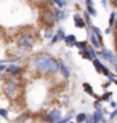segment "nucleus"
<instances>
[{
	"mask_svg": "<svg viewBox=\"0 0 117 123\" xmlns=\"http://www.w3.org/2000/svg\"><path fill=\"white\" fill-rule=\"evenodd\" d=\"M61 118H63V112H61L59 107H51V109L42 117V120L45 123H58Z\"/></svg>",
	"mask_w": 117,
	"mask_h": 123,
	"instance_id": "nucleus-1",
	"label": "nucleus"
},
{
	"mask_svg": "<svg viewBox=\"0 0 117 123\" xmlns=\"http://www.w3.org/2000/svg\"><path fill=\"white\" fill-rule=\"evenodd\" d=\"M98 56L99 58H103L104 61H106V62H109V64H117V61H116V56L112 55V53H111V51H108L106 50V48H101V50L98 51Z\"/></svg>",
	"mask_w": 117,
	"mask_h": 123,
	"instance_id": "nucleus-2",
	"label": "nucleus"
},
{
	"mask_svg": "<svg viewBox=\"0 0 117 123\" xmlns=\"http://www.w3.org/2000/svg\"><path fill=\"white\" fill-rule=\"evenodd\" d=\"M59 75L63 77V80H69L71 77V69L64 61H59Z\"/></svg>",
	"mask_w": 117,
	"mask_h": 123,
	"instance_id": "nucleus-3",
	"label": "nucleus"
},
{
	"mask_svg": "<svg viewBox=\"0 0 117 123\" xmlns=\"http://www.w3.org/2000/svg\"><path fill=\"white\" fill-rule=\"evenodd\" d=\"M90 43H91V46H93L95 50H101V48H103V43H101V37L96 35L95 32H91V35H90Z\"/></svg>",
	"mask_w": 117,
	"mask_h": 123,
	"instance_id": "nucleus-4",
	"label": "nucleus"
},
{
	"mask_svg": "<svg viewBox=\"0 0 117 123\" xmlns=\"http://www.w3.org/2000/svg\"><path fill=\"white\" fill-rule=\"evenodd\" d=\"M91 117H93V120L96 123H99L101 120H103V112H101L99 109H95V112H93V115H91Z\"/></svg>",
	"mask_w": 117,
	"mask_h": 123,
	"instance_id": "nucleus-5",
	"label": "nucleus"
},
{
	"mask_svg": "<svg viewBox=\"0 0 117 123\" xmlns=\"http://www.w3.org/2000/svg\"><path fill=\"white\" fill-rule=\"evenodd\" d=\"M74 23H76L77 27H85V19L82 18V16H74Z\"/></svg>",
	"mask_w": 117,
	"mask_h": 123,
	"instance_id": "nucleus-6",
	"label": "nucleus"
},
{
	"mask_svg": "<svg viewBox=\"0 0 117 123\" xmlns=\"http://www.w3.org/2000/svg\"><path fill=\"white\" fill-rule=\"evenodd\" d=\"M63 38H64L63 31H58V34H55V35H53V38H51V43H56V42L63 40Z\"/></svg>",
	"mask_w": 117,
	"mask_h": 123,
	"instance_id": "nucleus-7",
	"label": "nucleus"
},
{
	"mask_svg": "<svg viewBox=\"0 0 117 123\" xmlns=\"http://www.w3.org/2000/svg\"><path fill=\"white\" fill-rule=\"evenodd\" d=\"M93 64H95V67H96V70H98V72H103L104 66L101 64V61H99L98 58H96V59H93Z\"/></svg>",
	"mask_w": 117,
	"mask_h": 123,
	"instance_id": "nucleus-8",
	"label": "nucleus"
},
{
	"mask_svg": "<svg viewBox=\"0 0 117 123\" xmlns=\"http://www.w3.org/2000/svg\"><path fill=\"white\" fill-rule=\"evenodd\" d=\"M87 117H88L87 114H79V115L76 117V122H77V123H83V122L87 120Z\"/></svg>",
	"mask_w": 117,
	"mask_h": 123,
	"instance_id": "nucleus-9",
	"label": "nucleus"
},
{
	"mask_svg": "<svg viewBox=\"0 0 117 123\" xmlns=\"http://www.w3.org/2000/svg\"><path fill=\"white\" fill-rule=\"evenodd\" d=\"M64 40H66V43H68V45H76V38H74L72 35L64 37Z\"/></svg>",
	"mask_w": 117,
	"mask_h": 123,
	"instance_id": "nucleus-10",
	"label": "nucleus"
},
{
	"mask_svg": "<svg viewBox=\"0 0 117 123\" xmlns=\"http://www.w3.org/2000/svg\"><path fill=\"white\" fill-rule=\"evenodd\" d=\"M116 18H117L116 13L111 14V18H109V27H114V24H116Z\"/></svg>",
	"mask_w": 117,
	"mask_h": 123,
	"instance_id": "nucleus-11",
	"label": "nucleus"
},
{
	"mask_svg": "<svg viewBox=\"0 0 117 123\" xmlns=\"http://www.w3.org/2000/svg\"><path fill=\"white\" fill-rule=\"evenodd\" d=\"M76 46L79 50H83V48H87V43L85 42H76Z\"/></svg>",
	"mask_w": 117,
	"mask_h": 123,
	"instance_id": "nucleus-12",
	"label": "nucleus"
},
{
	"mask_svg": "<svg viewBox=\"0 0 117 123\" xmlns=\"http://www.w3.org/2000/svg\"><path fill=\"white\" fill-rule=\"evenodd\" d=\"M83 88H85V91L91 93V86H90V85H88V83H83Z\"/></svg>",
	"mask_w": 117,
	"mask_h": 123,
	"instance_id": "nucleus-13",
	"label": "nucleus"
},
{
	"mask_svg": "<svg viewBox=\"0 0 117 123\" xmlns=\"http://www.w3.org/2000/svg\"><path fill=\"white\" fill-rule=\"evenodd\" d=\"M83 123H96V122L93 120V117H87V120H85Z\"/></svg>",
	"mask_w": 117,
	"mask_h": 123,
	"instance_id": "nucleus-14",
	"label": "nucleus"
},
{
	"mask_svg": "<svg viewBox=\"0 0 117 123\" xmlns=\"http://www.w3.org/2000/svg\"><path fill=\"white\" fill-rule=\"evenodd\" d=\"M109 2H111V3H112L114 6H116V8H117V0H109Z\"/></svg>",
	"mask_w": 117,
	"mask_h": 123,
	"instance_id": "nucleus-15",
	"label": "nucleus"
},
{
	"mask_svg": "<svg viewBox=\"0 0 117 123\" xmlns=\"http://www.w3.org/2000/svg\"><path fill=\"white\" fill-rule=\"evenodd\" d=\"M114 27H116V31H117V18H116V24H114Z\"/></svg>",
	"mask_w": 117,
	"mask_h": 123,
	"instance_id": "nucleus-16",
	"label": "nucleus"
},
{
	"mask_svg": "<svg viewBox=\"0 0 117 123\" xmlns=\"http://www.w3.org/2000/svg\"><path fill=\"white\" fill-rule=\"evenodd\" d=\"M114 67H116V72H117V64H114Z\"/></svg>",
	"mask_w": 117,
	"mask_h": 123,
	"instance_id": "nucleus-17",
	"label": "nucleus"
},
{
	"mask_svg": "<svg viewBox=\"0 0 117 123\" xmlns=\"http://www.w3.org/2000/svg\"><path fill=\"white\" fill-rule=\"evenodd\" d=\"M69 123H74V122H69Z\"/></svg>",
	"mask_w": 117,
	"mask_h": 123,
	"instance_id": "nucleus-18",
	"label": "nucleus"
},
{
	"mask_svg": "<svg viewBox=\"0 0 117 123\" xmlns=\"http://www.w3.org/2000/svg\"><path fill=\"white\" fill-rule=\"evenodd\" d=\"M116 83H117V82H116Z\"/></svg>",
	"mask_w": 117,
	"mask_h": 123,
	"instance_id": "nucleus-19",
	"label": "nucleus"
}]
</instances>
